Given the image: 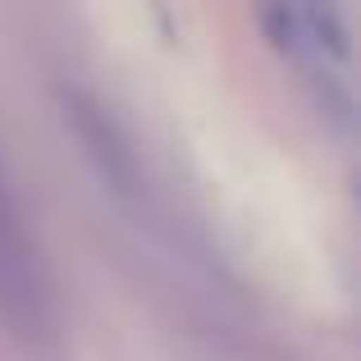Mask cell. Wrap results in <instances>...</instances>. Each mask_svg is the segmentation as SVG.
Returning a JSON list of instances; mask_svg holds the SVG:
<instances>
[{"label":"cell","mask_w":361,"mask_h":361,"mask_svg":"<svg viewBox=\"0 0 361 361\" xmlns=\"http://www.w3.org/2000/svg\"><path fill=\"white\" fill-rule=\"evenodd\" d=\"M0 320L27 343L55 338V288L32 233L0 183Z\"/></svg>","instance_id":"1"}]
</instances>
